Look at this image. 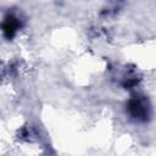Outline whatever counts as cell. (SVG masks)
<instances>
[{"mask_svg": "<svg viewBox=\"0 0 156 156\" xmlns=\"http://www.w3.org/2000/svg\"><path fill=\"white\" fill-rule=\"evenodd\" d=\"M128 111L132 117L138 121H146L150 117V105L143 98H134L128 102Z\"/></svg>", "mask_w": 156, "mask_h": 156, "instance_id": "1", "label": "cell"}, {"mask_svg": "<svg viewBox=\"0 0 156 156\" xmlns=\"http://www.w3.org/2000/svg\"><path fill=\"white\" fill-rule=\"evenodd\" d=\"M18 26H20V23H18V21H17L16 17H13V16L7 17L5 20V22H4V26H2L5 35L7 38H12L15 35L16 30L18 29Z\"/></svg>", "mask_w": 156, "mask_h": 156, "instance_id": "2", "label": "cell"}]
</instances>
